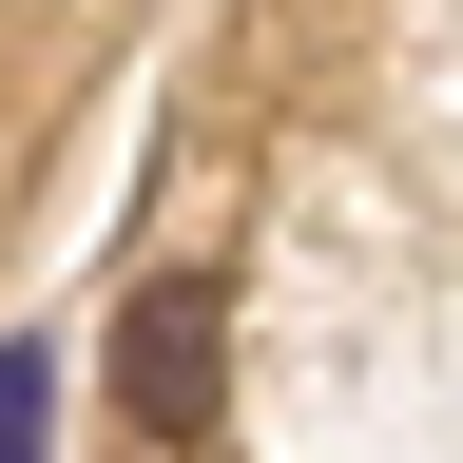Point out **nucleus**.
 <instances>
[{
    "label": "nucleus",
    "instance_id": "obj_1",
    "mask_svg": "<svg viewBox=\"0 0 463 463\" xmlns=\"http://www.w3.org/2000/svg\"><path fill=\"white\" fill-rule=\"evenodd\" d=\"M213 328H232L213 289H136V328H116V405H136L155 444H194V425H213Z\"/></svg>",
    "mask_w": 463,
    "mask_h": 463
},
{
    "label": "nucleus",
    "instance_id": "obj_2",
    "mask_svg": "<svg viewBox=\"0 0 463 463\" xmlns=\"http://www.w3.org/2000/svg\"><path fill=\"white\" fill-rule=\"evenodd\" d=\"M0 463H39V367L0 347Z\"/></svg>",
    "mask_w": 463,
    "mask_h": 463
}]
</instances>
